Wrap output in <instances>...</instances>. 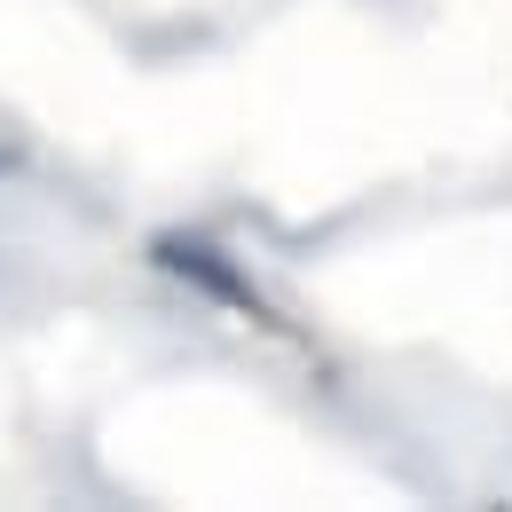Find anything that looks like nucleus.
<instances>
[{
	"instance_id": "f257e3e1",
	"label": "nucleus",
	"mask_w": 512,
	"mask_h": 512,
	"mask_svg": "<svg viewBox=\"0 0 512 512\" xmlns=\"http://www.w3.org/2000/svg\"><path fill=\"white\" fill-rule=\"evenodd\" d=\"M150 268H166L182 292H197V300H213V308H229L237 323H276V308H268V292H260L253 276L237 268V260L221 253L213 237H197V229H158L150 245Z\"/></svg>"
}]
</instances>
